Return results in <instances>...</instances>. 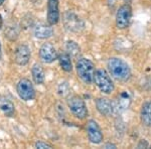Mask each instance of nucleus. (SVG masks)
I'll use <instances>...</instances> for the list:
<instances>
[{
  "label": "nucleus",
  "mask_w": 151,
  "mask_h": 149,
  "mask_svg": "<svg viewBox=\"0 0 151 149\" xmlns=\"http://www.w3.org/2000/svg\"><path fill=\"white\" fill-rule=\"evenodd\" d=\"M109 74L117 81H127L131 76L128 63L119 58H110L107 63Z\"/></svg>",
  "instance_id": "1"
},
{
  "label": "nucleus",
  "mask_w": 151,
  "mask_h": 149,
  "mask_svg": "<svg viewBox=\"0 0 151 149\" xmlns=\"http://www.w3.org/2000/svg\"><path fill=\"white\" fill-rule=\"evenodd\" d=\"M76 68H77L78 76L85 84H93L96 71H95L94 63L91 60H88V58H79L77 62V65H76Z\"/></svg>",
  "instance_id": "2"
},
{
  "label": "nucleus",
  "mask_w": 151,
  "mask_h": 149,
  "mask_svg": "<svg viewBox=\"0 0 151 149\" xmlns=\"http://www.w3.org/2000/svg\"><path fill=\"white\" fill-rule=\"evenodd\" d=\"M94 83L99 88V90L104 94H111L114 91V83L110 78V74L105 70H97L95 73Z\"/></svg>",
  "instance_id": "3"
},
{
  "label": "nucleus",
  "mask_w": 151,
  "mask_h": 149,
  "mask_svg": "<svg viewBox=\"0 0 151 149\" xmlns=\"http://www.w3.org/2000/svg\"><path fill=\"white\" fill-rule=\"evenodd\" d=\"M68 107H69L70 111L72 112V114L80 120H83L88 116L87 106L83 98L80 96L75 95V96L70 97L68 99Z\"/></svg>",
  "instance_id": "4"
},
{
  "label": "nucleus",
  "mask_w": 151,
  "mask_h": 149,
  "mask_svg": "<svg viewBox=\"0 0 151 149\" xmlns=\"http://www.w3.org/2000/svg\"><path fill=\"white\" fill-rule=\"evenodd\" d=\"M16 92L23 101H31L35 98V89L28 79H21L16 85Z\"/></svg>",
  "instance_id": "5"
},
{
  "label": "nucleus",
  "mask_w": 151,
  "mask_h": 149,
  "mask_svg": "<svg viewBox=\"0 0 151 149\" xmlns=\"http://www.w3.org/2000/svg\"><path fill=\"white\" fill-rule=\"evenodd\" d=\"M131 17H132L131 6L127 3L120 6L116 13V26L119 29L127 28L130 24Z\"/></svg>",
  "instance_id": "6"
},
{
  "label": "nucleus",
  "mask_w": 151,
  "mask_h": 149,
  "mask_svg": "<svg viewBox=\"0 0 151 149\" xmlns=\"http://www.w3.org/2000/svg\"><path fill=\"white\" fill-rule=\"evenodd\" d=\"M64 24L65 28L72 32H80L84 29V22L74 12L68 11L64 15Z\"/></svg>",
  "instance_id": "7"
},
{
  "label": "nucleus",
  "mask_w": 151,
  "mask_h": 149,
  "mask_svg": "<svg viewBox=\"0 0 151 149\" xmlns=\"http://www.w3.org/2000/svg\"><path fill=\"white\" fill-rule=\"evenodd\" d=\"M132 101V97L129 91H122L115 99V101L112 102L113 104V112L114 113H121L129 108Z\"/></svg>",
  "instance_id": "8"
},
{
  "label": "nucleus",
  "mask_w": 151,
  "mask_h": 149,
  "mask_svg": "<svg viewBox=\"0 0 151 149\" xmlns=\"http://www.w3.org/2000/svg\"><path fill=\"white\" fill-rule=\"evenodd\" d=\"M87 134L90 142L93 144H100L103 141V132L100 128L99 124L95 120H89L87 123Z\"/></svg>",
  "instance_id": "9"
},
{
  "label": "nucleus",
  "mask_w": 151,
  "mask_h": 149,
  "mask_svg": "<svg viewBox=\"0 0 151 149\" xmlns=\"http://www.w3.org/2000/svg\"><path fill=\"white\" fill-rule=\"evenodd\" d=\"M40 60L45 63H52L58 60V52L55 48L50 42H45L40 46L38 52Z\"/></svg>",
  "instance_id": "10"
},
{
  "label": "nucleus",
  "mask_w": 151,
  "mask_h": 149,
  "mask_svg": "<svg viewBox=\"0 0 151 149\" xmlns=\"http://www.w3.org/2000/svg\"><path fill=\"white\" fill-rule=\"evenodd\" d=\"M31 57L30 48L26 45H20L15 48L14 52V62L18 66L27 65Z\"/></svg>",
  "instance_id": "11"
},
{
  "label": "nucleus",
  "mask_w": 151,
  "mask_h": 149,
  "mask_svg": "<svg viewBox=\"0 0 151 149\" xmlns=\"http://www.w3.org/2000/svg\"><path fill=\"white\" fill-rule=\"evenodd\" d=\"M47 23L55 25L60 20V9H58V0H48L47 1Z\"/></svg>",
  "instance_id": "12"
},
{
  "label": "nucleus",
  "mask_w": 151,
  "mask_h": 149,
  "mask_svg": "<svg viewBox=\"0 0 151 149\" xmlns=\"http://www.w3.org/2000/svg\"><path fill=\"white\" fill-rule=\"evenodd\" d=\"M52 25L45 23H37L33 27V35L36 38L40 40H47V38L52 37L53 35Z\"/></svg>",
  "instance_id": "13"
},
{
  "label": "nucleus",
  "mask_w": 151,
  "mask_h": 149,
  "mask_svg": "<svg viewBox=\"0 0 151 149\" xmlns=\"http://www.w3.org/2000/svg\"><path fill=\"white\" fill-rule=\"evenodd\" d=\"M96 107L99 113L104 116H110L113 113V104L108 98H98L96 100Z\"/></svg>",
  "instance_id": "14"
},
{
  "label": "nucleus",
  "mask_w": 151,
  "mask_h": 149,
  "mask_svg": "<svg viewBox=\"0 0 151 149\" xmlns=\"http://www.w3.org/2000/svg\"><path fill=\"white\" fill-rule=\"evenodd\" d=\"M31 76H32V80L36 85L43 84L45 79V70L41 67L40 63H35L31 68Z\"/></svg>",
  "instance_id": "15"
},
{
  "label": "nucleus",
  "mask_w": 151,
  "mask_h": 149,
  "mask_svg": "<svg viewBox=\"0 0 151 149\" xmlns=\"http://www.w3.org/2000/svg\"><path fill=\"white\" fill-rule=\"evenodd\" d=\"M140 118L143 125L146 127H151V101L145 102L142 105Z\"/></svg>",
  "instance_id": "16"
},
{
  "label": "nucleus",
  "mask_w": 151,
  "mask_h": 149,
  "mask_svg": "<svg viewBox=\"0 0 151 149\" xmlns=\"http://www.w3.org/2000/svg\"><path fill=\"white\" fill-rule=\"evenodd\" d=\"M60 66L65 72L70 73L73 71V63H72V57L67 52L60 53L58 57Z\"/></svg>",
  "instance_id": "17"
},
{
  "label": "nucleus",
  "mask_w": 151,
  "mask_h": 149,
  "mask_svg": "<svg viewBox=\"0 0 151 149\" xmlns=\"http://www.w3.org/2000/svg\"><path fill=\"white\" fill-rule=\"evenodd\" d=\"M0 110L7 117H12L15 113V107H14L13 103L6 98L0 99Z\"/></svg>",
  "instance_id": "18"
},
{
  "label": "nucleus",
  "mask_w": 151,
  "mask_h": 149,
  "mask_svg": "<svg viewBox=\"0 0 151 149\" xmlns=\"http://www.w3.org/2000/svg\"><path fill=\"white\" fill-rule=\"evenodd\" d=\"M65 50L72 58H78L81 53V48L79 45L74 40H69L65 45Z\"/></svg>",
  "instance_id": "19"
},
{
  "label": "nucleus",
  "mask_w": 151,
  "mask_h": 149,
  "mask_svg": "<svg viewBox=\"0 0 151 149\" xmlns=\"http://www.w3.org/2000/svg\"><path fill=\"white\" fill-rule=\"evenodd\" d=\"M53 146L52 145V144L50 143H47L45 142V141H37V142L35 143V148H40V149H45V148H52Z\"/></svg>",
  "instance_id": "20"
},
{
  "label": "nucleus",
  "mask_w": 151,
  "mask_h": 149,
  "mask_svg": "<svg viewBox=\"0 0 151 149\" xmlns=\"http://www.w3.org/2000/svg\"><path fill=\"white\" fill-rule=\"evenodd\" d=\"M147 148L148 147V142L146 140H144V139H142V140H140V142L138 143L137 145V148Z\"/></svg>",
  "instance_id": "21"
},
{
  "label": "nucleus",
  "mask_w": 151,
  "mask_h": 149,
  "mask_svg": "<svg viewBox=\"0 0 151 149\" xmlns=\"http://www.w3.org/2000/svg\"><path fill=\"white\" fill-rule=\"evenodd\" d=\"M104 148H116V145L111 143H107L106 145H104Z\"/></svg>",
  "instance_id": "22"
},
{
  "label": "nucleus",
  "mask_w": 151,
  "mask_h": 149,
  "mask_svg": "<svg viewBox=\"0 0 151 149\" xmlns=\"http://www.w3.org/2000/svg\"><path fill=\"white\" fill-rule=\"evenodd\" d=\"M2 25H3V18H2L1 14H0V29L2 28Z\"/></svg>",
  "instance_id": "23"
},
{
  "label": "nucleus",
  "mask_w": 151,
  "mask_h": 149,
  "mask_svg": "<svg viewBox=\"0 0 151 149\" xmlns=\"http://www.w3.org/2000/svg\"><path fill=\"white\" fill-rule=\"evenodd\" d=\"M2 58V46H1V43H0V60Z\"/></svg>",
  "instance_id": "24"
},
{
  "label": "nucleus",
  "mask_w": 151,
  "mask_h": 149,
  "mask_svg": "<svg viewBox=\"0 0 151 149\" xmlns=\"http://www.w3.org/2000/svg\"><path fill=\"white\" fill-rule=\"evenodd\" d=\"M5 2V0H0V6L3 5V3Z\"/></svg>",
  "instance_id": "25"
},
{
  "label": "nucleus",
  "mask_w": 151,
  "mask_h": 149,
  "mask_svg": "<svg viewBox=\"0 0 151 149\" xmlns=\"http://www.w3.org/2000/svg\"><path fill=\"white\" fill-rule=\"evenodd\" d=\"M124 1H125V3H127V4H129L131 2V0H124Z\"/></svg>",
  "instance_id": "26"
}]
</instances>
